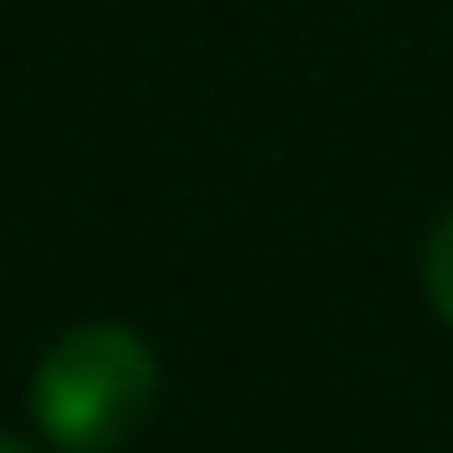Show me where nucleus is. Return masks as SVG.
<instances>
[{"label": "nucleus", "instance_id": "nucleus-1", "mask_svg": "<svg viewBox=\"0 0 453 453\" xmlns=\"http://www.w3.org/2000/svg\"><path fill=\"white\" fill-rule=\"evenodd\" d=\"M159 406V358L135 326L88 319L32 366V422L64 453H119Z\"/></svg>", "mask_w": 453, "mask_h": 453}, {"label": "nucleus", "instance_id": "nucleus-2", "mask_svg": "<svg viewBox=\"0 0 453 453\" xmlns=\"http://www.w3.org/2000/svg\"><path fill=\"white\" fill-rule=\"evenodd\" d=\"M422 295H430V311L453 326V207L430 223V247H422Z\"/></svg>", "mask_w": 453, "mask_h": 453}, {"label": "nucleus", "instance_id": "nucleus-3", "mask_svg": "<svg viewBox=\"0 0 453 453\" xmlns=\"http://www.w3.org/2000/svg\"><path fill=\"white\" fill-rule=\"evenodd\" d=\"M0 453H24V446H16V438H0Z\"/></svg>", "mask_w": 453, "mask_h": 453}]
</instances>
